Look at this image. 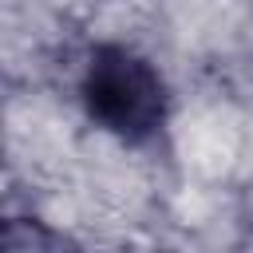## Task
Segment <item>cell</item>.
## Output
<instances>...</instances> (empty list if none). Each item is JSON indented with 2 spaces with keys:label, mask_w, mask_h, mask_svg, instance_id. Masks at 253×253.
<instances>
[{
  "label": "cell",
  "mask_w": 253,
  "mask_h": 253,
  "mask_svg": "<svg viewBox=\"0 0 253 253\" xmlns=\"http://www.w3.org/2000/svg\"><path fill=\"white\" fill-rule=\"evenodd\" d=\"M83 103L91 119L119 138H146L158 130L166 95L154 67L126 47H99L83 75Z\"/></svg>",
  "instance_id": "6da1fadb"
},
{
  "label": "cell",
  "mask_w": 253,
  "mask_h": 253,
  "mask_svg": "<svg viewBox=\"0 0 253 253\" xmlns=\"http://www.w3.org/2000/svg\"><path fill=\"white\" fill-rule=\"evenodd\" d=\"M4 253H55V237L36 221H12L4 233Z\"/></svg>",
  "instance_id": "7a4b0ae2"
}]
</instances>
